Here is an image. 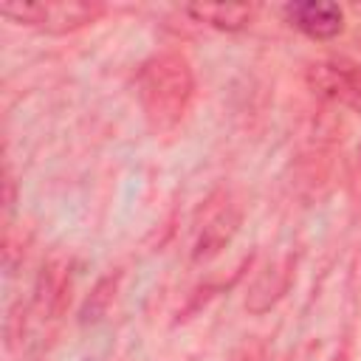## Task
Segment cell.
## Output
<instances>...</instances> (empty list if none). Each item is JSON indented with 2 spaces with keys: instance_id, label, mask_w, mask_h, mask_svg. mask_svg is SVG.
Returning <instances> with one entry per match:
<instances>
[{
  "instance_id": "4",
  "label": "cell",
  "mask_w": 361,
  "mask_h": 361,
  "mask_svg": "<svg viewBox=\"0 0 361 361\" xmlns=\"http://www.w3.org/2000/svg\"><path fill=\"white\" fill-rule=\"evenodd\" d=\"M288 20L307 34L310 39H333L344 28V11L336 3L327 0H307V3H290L285 8Z\"/></svg>"
},
{
  "instance_id": "7",
  "label": "cell",
  "mask_w": 361,
  "mask_h": 361,
  "mask_svg": "<svg viewBox=\"0 0 361 361\" xmlns=\"http://www.w3.org/2000/svg\"><path fill=\"white\" fill-rule=\"evenodd\" d=\"M358 152H361V149H358Z\"/></svg>"
},
{
  "instance_id": "1",
  "label": "cell",
  "mask_w": 361,
  "mask_h": 361,
  "mask_svg": "<svg viewBox=\"0 0 361 361\" xmlns=\"http://www.w3.org/2000/svg\"><path fill=\"white\" fill-rule=\"evenodd\" d=\"M192 71L183 56L161 54L144 62L138 73V99L149 127L158 133L172 130L192 99Z\"/></svg>"
},
{
  "instance_id": "2",
  "label": "cell",
  "mask_w": 361,
  "mask_h": 361,
  "mask_svg": "<svg viewBox=\"0 0 361 361\" xmlns=\"http://www.w3.org/2000/svg\"><path fill=\"white\" fill-rule=\"evenodd\" d=\"M0 14L20 23L34 25L51 34H65L73 28H82L93 23L102 14L99 3H76V0H59V3H23V0H6L0 3Z\"/></svg>"
},
{
  "instance_id": "5",
  "label": "cell",
  "mask_w": 361,
  "mask_h": 361,
  "mask_svg": "<svg viewBox=\"0 0 361 361\" xmlns=\"http://www.w3.org/2000/svg\"><path fill=\"white\" fill-rule=\"evenodd\" d=\"M183 11L197 23H206L220 31H240L254 17V6L248 3H192Z\"/></svg>"
},
{
  "instance_id": "6",
  "label": "cell",
  "mask_w": 361,
  "mask_h": 361,
  "mask_svg": "<svg viewBox=\"0 0 361 361\" xmlns=\"http://www.w3.org/2000/svg\"><path fill=\"white\" fill-rule=\"evenodd\" d=\"M231 361H262V350H259L257 341H248V344H243V347L234 353Z\"/></svg>"
},
{
  "instance_id": "3",
  "label": "cell",
  "mask_w": 361,
  "mask_h": 361,
  "mask_svg": "<svg viewBox=\"0 0 361 361\" xmlns=\"http://www.w3.org/2000/svg\"><path fill=\"white\" fill-rule=\"evenodd\" d=\"M307 82L319 96L361 113V68L347 59H322L307 68Z\"/></svg>"
}]
</instances>
